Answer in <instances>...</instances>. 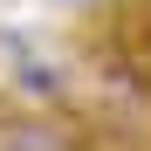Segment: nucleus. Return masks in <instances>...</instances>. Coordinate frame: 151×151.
Listing matches in <instances>:
<instances>
[{
	"label": "nucleus",
	"instance_id": "1",
	"mask_svg": "<svg viewBox=\"0 0 151 151\" xmlns=\"http://www.w3.org/2000/svg\"><path fill=\"white\" fill-rule=\"evenodd\" d=\"M144 83H151V76H144Z\"/></svg>",
	"mask_w": 151,
	"mask_h": 151
}]
</instances>
